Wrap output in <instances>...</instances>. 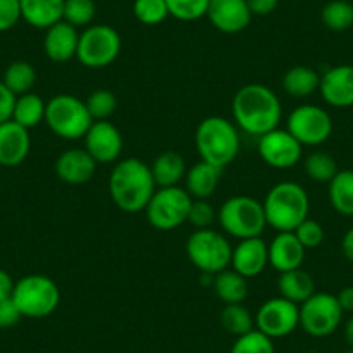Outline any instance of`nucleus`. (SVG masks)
Returning <instances> with one entry per match:
<instances>
[{
    "instance_id": "a211bd4d",
    "label": "nucleus",
    "mask_w": 353,
    "mask_h": 353,
    "mask_svg": "<svg viewBox=\"0 0 353 353\" xmlns=\"http://www.w3.org/2000/svg\"><path fill=\"white\" fill-rule=\"evenodd\" d=\"M267 265H269V244L261 237L241 239L236 248H232L230 267L246 279L260 276Z\"/></svg>"
},
{
    "instance_id": "72a5a7b5",
    "label": "nucleus",
    "mask_w": 353,
    "mask_h": 353,
    "mask_svg": "<svg viewBox=\"0 0 353 353\" xmlns=\"http://www.w3.org/2000/svg\"><path fill=\"white\" fill-rule=\"evenodd\" d=\"M338 172L336 159L324 151H314L305 159V173L319 184H329Z\"/></svg>"
},
{
    "instance_id": "393cba45",
    "label": "nucleus",
    "mask_w": 353,
    "mask_h": 353,
    "mask_svg": "<svg viewBox=\"0 0 353 353\" xmlns=\"http://www.w3.org/2000/svg\"><path fill=\"white\" fill-rule=\"evenodd\" d=\"M151 173L156 188H175L185 179L188 166L185 159L179 152L165 151L151 163Z\"/></svg>"
},
{
    "instance_id": "37998d69",
    "label": "nucleus",
    "mask_w": 353,
    "mask_h": 353,
    "mask_svg": "<svg viewBox=\"0 0 353 353\" xmlns=\"http://www.w3.org/2000/svg\"><path fill=\"white\" fill-rule=\"evenodd\" d=\"M21 312L16 307V303L12 301V298L8 300H0V329H9L12 325H16L21 319Z\"/></svg>"
},
{
    "instance_id": "c9c22d12",
    "label": "nucleus",
    "mask_w": 353,
    "mask_h": 353,
    "mask_svg": "<svg viewBox=\"0 0 353 353\" xmlns=\"http://www.w3.org/2000/svg\"><path fill=\"white\" fill-rule=\"evenodd\" d=\"M85 106H87L88 113H90L94 121L110 120L114 111H117L118 99L108 88H97V90L90 92V96L87 97Z\"/></svg>"
},
{
    "instance_id": "5701e85b",
    "label": "nucleus",
    "mask_w": 353,
    "mask_h": 353,
    "mask_svg": "<svg viewBox=\"0 0 353 353\" xmlns=\"http://www.w3.org/2000/svg\"><path fill=\"white\" fill-rule=\"evenodd\" d=\"M21 19L39 30L50 28L63 21L64 0H19Z\"/></svg>"
},
{
    "instance_id": "de8ad7c7",
    "label": "nucleus",
    "mask_w": 353,
    "mask_h": 353,
    "mask_svg": "<svg viewBox=\"0 0 353 353\" xmlns=\"http://www.w3.org/2000/svg\"><path fill=\"white\" fill-rule=\"evenodd\" d=\"M336 298H338V303L343 312H353V286L343 288V290L336 294Z\"/></svg>"
},
{
    "instance_id": "a19ab883",
    "label": "nucleus",
    "mask_w": 353,
    "mask_h": 353,
    "mask_svg": "<svg viewBox=\"0 0 353 353\" xmlns=\"http://www.w3.org/2000/svg\"><path fill=\"white\" fill-rule=\"evenodd\" d=\"M216 212L208 199H192L191 210H189L188 222L192 223L196 229H210L213 222H215Z\"/></svg>"
},
{
    "instance_id": "39448f33",
    "label": "nucleus",
    "mask_w": 353,
    "mask_h": 353,
    "mask_svg": "<svg viewBox=\"0 0 353 353\" xmlns=\"http://www.w3.org/2000/svg\"><path fill=\"white\" fill-rule=\"evenodd\" d=\"M49 130L64 141L83 139L90 125L94 123L85 101L71 94H57L47 101L46 120Z\"/></svg>"
},
{
    "instance_id": "6ab92c4d",
    "label": "nucleus",
    "mask_w": 353,
    "mask_h": 353,
    "mask_svg": "<svg viewBox=\"0 0 353 353\" xmlns=\"http://www.w3.org/2000/svg\"><path fill=\"white\" fill-rule=\"evenodd\" d=\"M32 149L28 128L9 120L0 125V166L14 168L25 163Z\"/></svg>"
},
{
    "instance_id": "b1692460",
    "label": "nucleus",
    "mask_w": 353,
    "mask_h": 353,
    "mask_svg": "<svg viewBox=\"0 0 353 353\" xmlns=\"http://www.w3.org/2000/svg\"><path fill=\"white\" fill-rule=\"evenodd\" d=\"M220 175L222 170L216 166L206 161L196 163L185 173V191L194 199H208L219 188Z\"/></svg>"
},
{
    "instance_id": "c756f323",
    "label": "nucleus",
    "mask_w": 353,
    "mask_h": 353,
    "mask_svg": "<svg viewBox=\"0 0 353 353\" xmlns=\"http://www.w3.org/2000/svg\"><path fill=\"white\" fill-rule=\"evenodd\" d=\"M46 106L47 103L37 94H23L16 97L14 110H12V121L25 128H35L37 125L46 120Z\"/></svg>"
},
{
    "instance_id": "412c9836",
    "label": "nucleus",
    "mask_w": 353,
    "mask_h": 353,
    "mask_svg": "<svg viewBox=\"0 0 353 353\" xmlns=\"http://www.w3.org/2000/svg\"><path fill=\"white\" fill-rule=\"evenodd\" d=\"M305 253L307 250L294 232H277L269 243V265L279 274L301 269Z\"/></svg>"
},
{
    "instance_id": "8fccbe9b",
    "label": "nucleus",
    "mask_w": 353,
    "mask_h": 353,
    "mask_svg": "<svg viewBox=\"0 0 353 353\" xmlns=\"http://www.w3.org/2000/svg\"><path fill=\"white\" fill-rule=\"evenodd\" d=\"M345 339L348 343L350 350H353V317L345 324Z\"/></svg>"
},
{
    "instance_id": "f03ea898",
    "label": "nucleus",
    "mask_w": 353,
    "mask_h": 353,
    "mask_svg": "<svg viewBox=\"0 0 353 353\" xmlns=\"http://www.w3.org/2000/svg\"><path fill=\"white\" fill-rule=\"evenodd\" d=\"M110 196L117 208L125 213L144 212L152 198L156 182L151 166L139 158H125L117 161L110 175Z\"/></svg>"
},
{
    "instance_id": "49530a36",
    "label": "nucleus",
    "mask_w": 353,
    "mask_h": 353,
    "mask_svg": "<svg viewBox=\"0 0 353 353\" xmlns=\"http://www.w3.org/2000/svg\"><path fill=\"white\" fill-rule=\"evenodd\" d=\"M14 281L9 276L6 270L0 269V300H8L12 296V291H14Z\"/></svg>"
},
{
    "instance_id": "e433bc0d",
    "label": "nucleus",
    "mask_w": 353,
    "mask_h": 353,
    "mask_svg": "<svg viewBox=\"0 0 353 353\" xmlns=\"http://www.w3.org/2000/svg\"><path fill=\"white\" fill-rule=\"evenodd\" d=\"M172 18L179 21H198L208 12L210 0H165Z\"/></svg>"
},
{
    "instance_id": "6e6552de",
    "label": "nucleus",
    "mask_w": 353,
    "mask_h": 353,
    "mask_svg": "<svg viewBox=\"0 0 353 353\" xmlns=\"http://www.w3.org/2000/svg\"><path fill=\"white\" fill-rule=\"evenodd\" d=\"M185 253L201 274H215L229 269L232 246L227 236L213 229H196L185 243Z\"/></svg>"
},
{
    "instance_id": "79ce46f5",
    "label": "nucleus",
    "mask_w": 353,
    "mask_h": 353,
    "mask_svg": "<svg viewBox=\"0 0 353 353\" xmlns=\"http://www.w3.org/2000/svg\"><path fill=\"white\" fill-rule=\"evenodd\" d=\"M21 19L19 0H0V33L14 28Z\"/></svg>"
},
{
    "instance_id": "58836bf2",
    "label": "nucleus",
    "mask_w": 353,
    "mask_h": 353,
    "mask_svg": "<svg viewBox=\"0 0 353 353\" xmlns=\"http://www.w3.org/2000/svg\"><path fill=\"white\" fill-rule=\"evenodd\" d=\"M230 353H276V346L274 339L265 336L258 329H253L234 341Z\"/></svg>"
},
{
    "instance_id": "bb28decb",
    "label": "nucleus",
    "mask_w": 353,
    "mask_h": 353,
    "mask_svg": "<svg viewBox=\"0 0 353 353\" xmlns=\"http://www.w3.org/2000/svg\"><path fill=\"white\" fill-rule=\"evenodd\" d=\"M277 288H279L281 296L293 301V303L301 305L315 293V281L307 270L294 269L281 274Z\"/></svg>"
},
{
    "instance_id": "603ef678",
    "label": "nucleus",
    "mask_w": 353,
    "mask_h": 353,
    "mask_svg": "<svg viewBox=\"0 0 353 353\" xmlns=\"http://www.w3.org/2000/svg\"><path fill=\"white\" fill-rule=\"evenodd\" d=\"M307 353H317V352H307Z\"/></svg>"
},
{
    "instance_id": "1a4fd4ad",
    "label": "nucleus",
    "mask_w": 353,
    "mask_h": 353,
    "mask_svg": "<svg viewBox=\"0 0 353 353\" xmlns=\"http://www.w3.org/2000/svg\"><path fill=\"white\" fill-rule=\"evenodd\" d=\"M121 52V37L113 26L90 25L80 33L77 59L88 70L111 66Z\"/></svg>"
},
{
    "instance_id": "ea45409f",
    "label": "nucleus",
    "mask_w": 353,
    "mask_h": 353,
    "mask_svg": "<svg viewBox=\"0 0 353 353\" xmlns=\"http://www.w3.org/2000/svg\"><path fill=\"white\" fill-rule=\"evenodd\" d=\"M294 236L298 237L305 250H314L319 248L324 241V227L317 222V220L307 219L293 230Z\"/></svg>"
},
{
    "instance_id": "4be33fe9",
    "label": "nucleus",
    "mask_w": 353,
    "mask_h": 353,
    "mask_svg": "<svg viewBox=\"0 0 353 353\" xmlns=\"http://www.w3.org/2000/svg\"><path fill=\"white\" fill-rule=\"evenodd\" d=\"M80 33L70 23L59 21L46 30L43 52L52 63H68L77 57Z\"/></svg>"
},
{
    "instance_id": "f3484780",
    "label": "nucleus",
    "mask_w": 353,
    "mask_h": 353,
    "mask_svg": "<svg viewBox=\"0 0 353 353\" xmlns=\"http://www.w3.org/2000/svg\"><path fill=\"white\" fill-rule=\"evenodd\" d=\"M319 92L325 104L332 108L353 106V66L352 64H339L329 68L321 74Z\"/></svg>"
},
{
    "instance_id": "3c124183",
    "label": "nucleus",
    "mask_w": 353,
    "mask_h": 353,
    "mask_svg": "<svg viewBox=\"0 0 353 353\" xmlns=\"http://www.w3.org/2000/svg\"><path fill=\"white\" fill-rule=\"evenodd\" d=\"M343 353H353V350H348V352H343Z\"/></svg>"
},
{
    "instance_id": "cd10ccee",
    "label": "nucleus",
    "mask_w": 353,
    "mask_h": 353,
    "mask_svg": "<svg viewBox=\"0 0 353 353\" xmlns=\"http://www.w3.org/2000/svg\"><path fill=\"white\" fill-rule=\"evenodd\" d=\"M212 288L216 296L225 305L243 303L248 298V293H250L246 277H243L232 269H225L222 272L215 274Z\"/></svg>"
},
{
    "instance_id": "c85d7f7f",
    "label": "nucleus",
    "mask_w": 353,
    "mask_h": 353,
    "mask_svg": "<svg viewBox=\"0 0 353 353\" xmlns=\"http://www.w3.org/2000/svg\"><path fill=\"white\" fill-rule=\"evenodd\" d=\"M329 203L345 216H353V170H339L329 182Z\"/></svg>"
},
{
    "instance_id": "ddd939ff",
    "label": "nucleus",
    "mask_w": 353,
    "mask_h": 353,
    "mask_svg": "<svg viewBox=\"0 0 353 353\" xmlns=\"http://www.w3.org/2000/svg\"><path fill=\"white\" fill-rule=\"evenodd\" d=\"M300 327V305L283 296L270 298L258 308L254 329L270 339L286 338Z\"/></svg>"
},
{
    "instance_id": "7ed1b4c3",
    "label": "nucleus",
    "mask_w": 353,
    "mask_h": 353,
    "mask_svg": "<svg viewBox=\"0 0 353 353\" xmlns=\"http://www.w3.org/2000/svg\"><path fill=\"white\" fill-rule=\"evenodd\" d=\"M263 212L267 225L277 232H293L303 220L308 219L310 198L303 185L284 181L270 188L263 199Z\"/></svg>"
},
{
    "instance_id": "f8f14e48",
    "label": "nucleus",
    "mask_w": 353,
    "mask_h": 353,
    "mask_svg": "<svg viewBox=\"0 0 353 353\" xmlns=\"http://www.w3.org/2000/svg\"><path fill=\"white\" fill-rule=\"evenodd\" d=\"M288 132L300 142L301 145L324 144L332 134V118L324 108L315 104H301L294 108L288 117Z\"/></svg>"
},
{
    "instance_id": "4c0bfd02",
    "label": "nucleus",
    "mask_w": 353,
    "mask_h": 353,
    "mask_svg": "<svg viewBox=\"0 0 353 353\" xmlns=\"http://www.w3.org/2000/svg\"><path fill=\"white\" fill-rule=\"evenodd\" d=\"M134 16L145 26L161 25L170 16L165 0H135Z\"/></svg>"
},
{
    "instance_id": "9b49d317",
    "label": "nucleus",
    "mask_w": 353,
    "mask_h": 353,
    "mask_svg": "<svg viewBox=\"0 0 353 353\" xmlns=\"http://www.w3.org/2000/svg\"><path fill=\"white\" fill-rule=\"evenodd\" d=\"M336 294L314 293L300 305V327L312 338H327L343 321Z\"/></svg>"
},
{
    "instance_id": "a18cd8bd",
    "label": "nucleus",
    "mask_w": 353,
    "mask_h": 353,
    "mask_svg": "<svg viewBox=\"0 0 353 353\" xmlns=\"http://www.w3.org/2000/svg\"><path fill=\"white\" fill-rule=\"evenodd\" d=\"M253 16H269L277 9L279 0H246Z\"/></svg>"
},
{
    "instance_id": "4468645a",
    "label": "nucleus",
    "mask_w": 353,
    "mask_h": 353,
    "mask_svg": "<svg viewBox=\"0 0 353 353\" xmlns=\"http://www.w3.org/2000/svg\"><path fill=\"white\" fill-rule=\"evenodd\" d=\"M258 154L270 168L290 170L301 161L303 145L288 130L274 128L258 137Z\"/></svg>"
},
{
    "instance_id": "f257e3e1",
    "label": "nucleus",
    "mask_w": 353,
    "mask_h": 353,
    "mask_svg": "<svg viewBox=\"0 0 353 353\" xmlns=\"http://www.w3.org/2000/svg\"><path fill=\"white\" fill-rule=\"evenodd\" d=\"M232 117L237 128L254 137H261L267 132L279 128L283 106L272 88L261 83H248L234 96Z\"/></svg>"
},
{
    "instance_id": "2f4dec72",
    "label": "nucleus",
    "mask_w": 353,
    "mask_h": 353,
    "mask_svg": "<svg viewBox=\"0 0 353 353\" xmlns=\"http://www.w3.org/2000/svg\"><path fill=\"white\" fill-rule=\"evenodd\" d=\"M321 19L331 32H346L353 26V2L331 0L322 8Z\"/></svg>"
},
{
    "instance_id": "aec40b11",
    "label": "nucleus",
    "mask_w": 353,
    "mask_h": 353,
    "mask_svg": "<svg viewBox=\"0 0 353 353\" xmlns=\"http://www.w3.org/2000/svg\"><path fill=\"white\" fill-rule=\"evenodd\" d=\"M56 175L59 181L70 185H81L92 181L97 163L85 149H68L56 159Z\"/></svg>"
},
{
    "instance_id": "0eeeda50",
    "label": "nucleus",
    "mask_w": 353,
    "mask_h": 353,
    "mask_svg": "<svg viewBox=\"0 0 353 353\" xmlns=\"http://www.w3.org/2000/svg\"><path fill=\"white\" fill-rule=\"evenodd\" d=\"M219 222L223 232L236 239L260 237L267 227L263 205L251 196H232L219 210Z\"/></svg>"
},
{
    "instance_id": "7c9ffc66",
    "label": "nucleus",
    "mask_w": 353,
    "mask_h": 353,
    "mask_svg": "<svg viewBox=\"0 0 353 353\" xmlns=\"http://www.w3.org/2000/svg\"><path fill=\"white\" fill-rule=\"evenodd\" d=\"M2 83L14 94L16 97L32 92L37 83V71L28 61H14L4 71Z\"/></svg>"
},
{
    "instance_id": "dca6fc26",
    "label": "nucleus",
    "mask_w": 353,
    "mask_h": 353,
    "mask_svg": "<svg viewBox=\"0 0 353 353\" xmlns=\"http://www.w3.org/2000/svg\"><path fill=\"white\" fill-rule=\"evenodd\" d=\"M206 18L219 32L236 35L250 26L253 14L246 0H210Z\"/></svg>"
},
{
    "instance_id": "473e14b6",
    "label": "nucleus",
    "mask_w": 353,
    "mask_h": 353,
    "mask_svg": "<svg viewBox=\"0 0 353 353\" xmlns=\"http://www.w3.org/2000/svg\"><path fill=\"white\" fill-rule=\"evenodd\" d=\"M220 324H222V327L225 329L229 334L239 338V336L253 331L254 317L243 303L225 305L222 314H220Z\"/></svg>"
},
{
    "instance_id": "20e7f679",
    "label": "nucleus",
    "mask_w": 353,
    "mask_h": 353,
    "mask_svg": "<svg viewBox=\"0 0 353 353\" xmlns=\"http://www.w3.org/2000/svg\"><path fill=\"white\" fill-rule=\"evenodd\" d=\"M196 149L201 161L223 170L239 154L241 137L236 123L223 117H208L201 120L194 135Z\"/></svg>"
},
{
    "instance_id": "f704fd0d",
    "label": "nucleus",
    "mask_w": 353,
    "mask_h": 353,
    "mask_svg": "<svg viewBox=\"0 0 353 353\" xmlns=\"http://www.w3.org/2000/svg\"><path fill=\"white\" fill-rule=\"evenodd\" d=\"M96 18V2L94 0H64L63 21L74 28H87Z\"/></svg>"
},
{
    "instance_id": "c03bdc74",
    "label": "nucleus",
    "mask_w": 353,
    "mask_h": 353,
    "mask_svg": "<svg viewBox=\"0 0 353 353\" xmlns=\"http://www.w3.org/2000/svg\"><path fill=\"white\" fill-rule=\"evenodd\" d=\"M16 96L0 81V125L6 123L12 118V110H14Z\"/></svg>"
},
{
    "instance_id": "a878e982",
    "label": "nucleus",
    "mask_w": 353,
    "mask_h": 353,
    "mask_svg": "<svg viewBox=\"0 0 353 353\" xmlns=\"http://www.w3.org/2000/svg\"><path fill=\"white\" fill-rule=\"evenodd\" d=\"M321 74L308 66H293L284 73L283 90L294 99H305L319 90Z\"/></svg>"
},
{
    "instance_id": "2eb2a0df",
    "label": "nucleus",
    "mask_w": 353,
    "mask_h": 353,
    "mask_svg": "<svg viewBox=\"0 0 353 353\" xmlns=\"http://www.w3.org/2000/svg\"><path fill=\"white\" fill-rule=\"evenodd\" d=\"M85 151L92 156L97 165L118 161L123 149V135L110 120L94 121L83 137Z\"/></svg>"
},
{
    "instance_id": "09e8293b",
    "label": "nucleus",
    "mask_w": 353,
    "mask_h": 353,
    "mask_svg": "<svg viewBox=\"0 0 353 353\" xmlns=\"http://www.w3.org/2000/svg\"><path fill=\"white\" fill-rule=\"evenodd\" d=\"M341 251L345 254V258L353 263V227L345 232L341 239Z\"/></svg>"
},
{
    "instance_id": "423d86ee",
    "label": "nucleus",
    "mask_w": 353,
    "mask_h": 353,
    "mask_svg": "<svg viewBox=\"0 0 353 353\" xmlns=\"http://www.w3.org/2000/svg\"><path fill=\"white\" fill-rule=\"evenodd\" d=\"M12 301L23 317L46 319L57 310L61 291L56 281L42 274H30L14 284Z\"/></svg>"
},
{
    "instance_id": "9d476101",
    "label": "nucleus",
    "mask_w": 353,
    "mask_h": 353,
    "mask_svg": "<svg viewBox=\"0 0 353 353\" xmlns=\"http://www.w3.org/2000/svg\"><path fill=\"white\" fill-rule=\"evenodd\" d=\"M192 198L185 189L179 188H158L145 206V219L154 229L173 230L188 222Z\"/></svg>"
}]
</instances>
